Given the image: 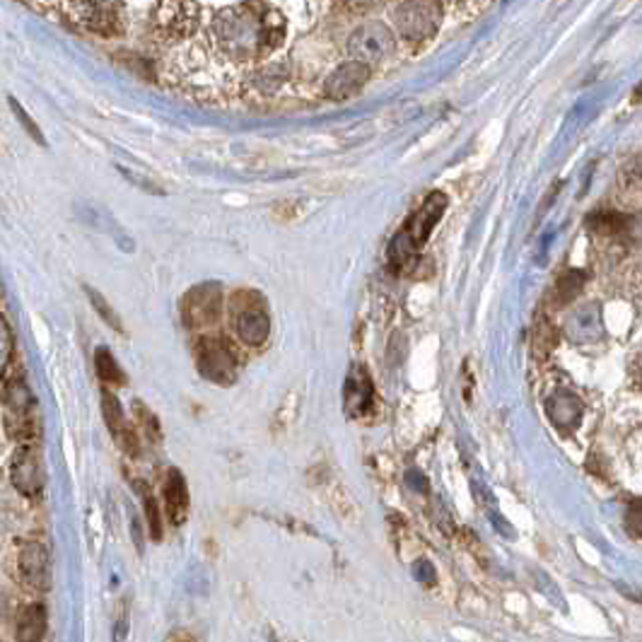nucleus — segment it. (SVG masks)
<instances>
[{
    "instance_id": "obj_15",
    "label": "nucleus",
    "mask_w": 642,
    "mask_h": 642,
    "mask_svg": "<svg viewBox=\"0 0 642 642\" xmlns=\"http://www.w3.org/2000/svg\"><path fill=\"white\" fill-rule=\"evenodd\" d=\"M102 411H105V420H107L109 432L119 440V444L123 447V450L129 454H138L135 430L129 426V423H126L119 401L114 399L109 392H102Z\"/></svg>"
},
{
    "instance_id": "obj_3",
    "label": "nucleus",
    "mask_w": 642,
    "mask_h": 642,
    "mask_svg": "<svg viewBox=\"0 0 642 642\" xmlns=\"http://www.w3.org/2000/svg\"><path fill=\"white\" fill-rule=\"evenodd\" d=\"M3 420L5 432L22 444L34 442L39 432L37 423V401H34L29 387L22 377H3Z\"/></svg>"
},
{
    "instance_id": "obj_17",
    "label": "nucleus",
    "mask_w": 642,
    "mask_h": 642,
    "mask_svg": "<svg viewBox=\"0 0 642 642\" xmlns=\"http://www.w3.org/2000/svg\"><path fill=\"white\" fill-rule=\"evenodd\" d=\"M580 413H582L580 401L570 394L560 392L548 401V416H550V420L556 423V426H578Z\"/></svg>"
},
{
    "instance_id": "obj_26",
    "label": "nucleus",
    "mask_w": 642,
    "mask_h": 642,
    "mask_svg": "<svg viewBox=\"0 0 642 642\" xmlns=\"http://www.w3.org/2000/svg\"><path fill=\"white\" fill-rule=\"evenodd\" d=\"M626 522H628V530L633 532L635 536L642 538V500H638V502L630 504Z\"/></svg>"
},
{
    "instance_id": "obj_7",
    "label": "nucleus",
    "mask_w": 642,
    "mask_h": 642,
    "mask_svg": "<svg viewBox=\"0 0 642 642\" xmlns=\"http://www.w3.org/2000/svg\"><path fill=\"white\" fill-rule=\"evenodd\" d=\"M223 314V290L221 285L205 283L191 288L181 300V319L187 329L201 331L213 326Z\"/></svg>"
},
{
    "instance_id": "obj_22",
    "label": "nucleus",
    "mask_w": 642,
    "mask_h": 642,
    "mask_svg": "<svg viewBox=\"0 0 642 642\" xmlns=\"http://www.w3.org/2000/svg\"><path fill=\"white\" fill-rule=\"evenodd\" d=\"M85 293H87V297H90V302L95 305V309H97V312L102 314V319H105L111 329L123 331L121 319H119V317H117V312H114V309L107 305L105 297H102L99 293H95V290H92V288H85Z\"/></svg>"
},
{
    "instance_id": "obj_2",
    "label": "nucleus",
    "mask_w": 642,
    "mask_h": 642,
    "mask_svg": "<svg viewBox=\"0 0 642 642\" xmlns=\"http://www.w3.org/2000/svg\"><path fill=\"white\" fill-rule=\"evenodd\" d=\"M229 321L235 336L249 348H261L271 336V317L266 300L257 290H237L229 297Z\"/></svg>"
},
{
    "instance_id": "obj_19",
    "label": "nucleus",
    "mask_w": 642,
    "mask_h": 642,
    "mask_svg": "<svg viewBox=\"0 0 642 642\" xmlns=\"http://www.w3.org/2000/svg\"><path fill=\"white\" fill-rule=\"evenodd\" d=\"M138 492H141L143 498V508H145V518H147V526H151V534L155 542L163 538V522H159V508H157V500L153 496V490L147 488L145 484H138Z\"/></svg>"
},
{
    "instance_id": "obj_13",
    "label": "nucleus",
    "mask_w": 642,
    "mask_h": 642,
    "mask_svg": "<svg viewBox=\"0 0 642 642\" xmlns=\"http://www.w3.org/2000/svg\"><path fill=\"white\" fill-rule=\"evenodd\" d=\"M372 404V382L370 374L362 365H353L346 377V387H343V406L353 418L362 416V413Z\"/></svg>"
},
{
    "instance_id": "obj_28",
    "label": "nucleus",
    "mask_w": 642,
    "mask_h": 642,
    "mask_svg": "<svg viewBox=\"0 0 642 642\" xmlns=\"http://www.w3.org/2000/svg\"><path fill=\"white\" fill-rule=\"evenodd\" d=\"M175 642H179V640H175ZM181 642H193V638H187V640H181Z\"/></svg>"
},
{
    "instance_id": "obj_24",
    "label": "nucleus",
    "mask_w": 642,
    "mask_h": 642,
    "mask_svg": "<svg viewBox=\"0 0 642 642\" xmlns=\"http://www.w3.org/2000/svg\"><path fill=\"white\" fill-rule=\"evenodd\" d=\"M10 107H13V109H15V114H17V119L22 121V126H25V129H27V133H29V135L34 138V141H37V143H41V145H46V141H44V135H41V131H39V126H34V121H32V119L27 117V111H25V109H22V107L17 105V102H15V99H10Z\"/></svg>"
},
{
    "instance_id": "obj_1",
    "label": "nucleus",
    "mask_w": 642,
    "mask_h": 642,
    "mask_svg": "<svg viewBox=\"0 0 642 642\" xmlns=\"http://www.w3.org/2000/svg\"><path fill=\"white\" fill-rule=\"evenodd\" d=\"M285 17L269 3L225 5L211 22V34L227 59L247 63L266 59L285 41Z\"/></svg>"
},
{
    "instance_id": "obj_5",
    "label": "nucleus",
    "mask_w": 642,
    "mask_h": 642,
    "mask_svg": "<svg viewBox=\"0 0 642 642\" xmlns=\"http://www.w3.org/2000/svg\"><path fill=\"white\" fill-rule=\"evenodd\" d=\"M197 365L205 380L229 387L239 377L237 353L221 336H205L197 346Z\"/></svg>"
},
{
    "instance_id": "obj_12",
    "label": "nucleus",
    "mask_w": 642,
    "mask_h": 642,
    "mask_svg": "<svg viewBox=\"0 0 642 642\" xmlns=\"http://www.w3.org/2000/svg\"><path fill=\"white\" fill-rule=\"evenodd\" d=\"M367 80H370V66L358 63V61H348V63L338 66L336 71L329 75V80L324 83V95L329 99L355 97L365 87Z\"/></svg>"
},
{
    "instance_id": "obj_9",
    "label": "nucleus",
    "mask_w": 642,
    "mask_h": 642,
    "mask_svg": "<svg viewBox=\"0 0 642 642\" xmlns=\"http://www.w3.org/2000/svg\"><path fill=\"white\" fill-rule=\"evenodd\" d=\"M71 15L73 22L83 25L85 29L95 34H105V37H114V34H121V10L119 3H66L59 5Z\"/></svg>"
},
{
    "instance_id": "obj_27",
    "label": "nucleus",
    "mask_w": 642,
    "mask_h": 642,
    "mask_svg": "<svg viewBox=\"0 0 642 642\" xmlns=\"http://www.w3.org/2000/svg\"><path fill=\"white\" fill-rule=\"evenodd\" d=\"M638 382H640V387H642V360H640V365H638Z\"/></svg>"
},
{
    "instance_id": "obj_23",
    "label": "nucleus",
    "mask_w": 642,
    "mask_h": 642,
    "mask_svg": "<svg viewBox=\"0 0 642 642\" xmlns=\"http://www.w3.org/2000/svg\"><path fill=\"white\" fill-rule=\"evenodd\" d=\"M13 350H15V341H13V334H10L8 319L3 317V321H0V367H3V372H8Z\"/></svg>"
},
{
    "instance_id": "obj_25",
    "label": "nucleus",
    "mask_w": 642,
    "mask_h": 642,
    "mask_svg": "<svg viewBox=\"0 0 642 642\" xmlns=\"http://www.w3.org/2000/svg\"><path fill=\"white\" fill-rule=\"evenodd\" d=\"M129 604L126 599L119 606V614H117V628H114V642H123L126 635H129Z\"/></svg>"
},
{
    "instance_id": "obj_16",
    "label": "nucleus",
    "mask_w": 642,
    "mask_h": 642,
    "mask_svg": "<svg viewBox=\"0 0 642 642\" xmlns=\"http://www.w3.org/2000/svg\"><path fill=\"white\" fill-rule=\"evenodd\" d=\"M49 626V616L41 604H29L17 616L15 626V640L17 642H39Z\"/></svg>"
},
{
    "instance_id": "obj_21",
    "label": "nucleus",
    "mask_w": 642,
    "mask_h": 642,
    "mask_svg": "<svg viewBox=\"0 0 642 642\" xmlns=\"http://www.w3.org/2000/svg\"><path fill=\"white\" fill-rule=\"evenodd\" d=\"M582 283H584V275L582 273H578V271H568L563 278L558 281V300L560 302H570L572 297H575L578 293H580V288H582Z\"/></svg>"
},
{
    "instance_id": "obj_14",
    "label": "nucleus",
    "mask_w": 642,
    "mask_h": 642,
    "mask_svg": "<svg viewBox=\"0 0 642 642\" xmlns=\"http://www.w3.org/2000/svg\"><path fill=\"white\" fill-rule=\"evenodd\" d=\"M165 508H167L169 522L175 526H181L183 522H187L189 508H191L189 486L177 468H171V472L167 474V480H165Z\"/></svg>"
},
{
    "instance_id": "obj_18",
    "label": "nucleus",
    "mask_w": 642,
    "mask_h": 642,
    "mask_svg": "<svg viewBox=\"0 0 642 642\" xmlns=\"http://www.w3.org/2000/svg\"><path fill=\"white\" fill-rule=\"evenodd\" d=\"M95 365H97L99 380L105 382V384L121 387V384L126 382V377H123V372H121L119 362L114 360V355H111L109 350H105V348L97 350V355H95Z\"/></svg>"
},
{
    "instance_id": "obj_11",
    "label": "nucleus",
    "mask_w": 642,
    "mask_h": 642,
    "mask_svg": "<svg viewBox=\"0 0 642 642\" xmlns=\"http://www.w3.org/2000/svg\"><path fill=\"white\" fill-rule=\"evenodd\" d=\"M20 578L29 590L44 592L51 584V558L39 542H29L20 550Z\"/></svg>"
},
{
    "instance_id": "obj_10",
    "label": "nucleus",
    "mask_w": 642,
    "mask_h": 642,
    "mask_svg": "<svg viewBox=\"0 0 642 642\" xmlns=\"http://www.w3.org/2000/svg\"><path fill=\"white\" fill-rule=\"evenodd\" d=\"M10 478H13V486L22 492L25 498H37L44 486V474H41V462L39 452L34 442L20 444L13 462H10Z\"/></svg>"
},
{
    "instance_id": "obj_20",
    "label": "nucleus",
    "mask_w": 642,
    "mask_h": 642,
    "mask_svg": "<svg viewBox=\"0 0 642 642\" xmlns=\"http://www.w3.org/2000/svg\"><path fill=\"white\" fill-rule=\"evenodd\" d=\"M618 183L626 189H638L642 187V153L630 157L628 163L618 171Z\"/></svg>"
},
{
    "instance_id": "obj_8",
    "label": "nucleus",
    "mask_w": 642,
    "mask_h": 642,
    "mask_svg": "<svg viewBox=\"0 0 642 642\" xmlns=\"http://www.w3.org/2000/svg\"><path fill=\"white\" fill-rule=\"evenodd\" d=\"M394 25L401 37L411 41L430 39L442 25L440 3H399L394 5Z\"/></svg>"
},
{
    "instance_id": "obj_6",
    "label": "nucleus",
    "mask_w": 642,
    "mask_h": 642,
    "mask_svg": "<svg viewBox=\"0 0 642 642\" xmlns=\"http://www.w3.org/2000/svg\"><path fill=\"white\" fill-rule=\"evenodd\" d=\"M396 51V37L384 22H365L350 34L348 54L350 61H358L365 66H374L387 61Z\"/></svg>"
},
{
    "instance_id": "obj_4",
    "label": "nucleus",
    "mask_w": 642,
    "mask_h": 642,
    "mask_svg": "<svg viewBox=\"0 0 642 642\" xmlns=\"http://www.w3.org/2000/svg\"><path fill=\"white\" fill-rule=\"evenodd\" d=\"M444 209H447L444 193L442 191H432L430 197L426 199V203H423L420 209L416 211V215L411 217L408 225L394 237L392 249H389V257H392L394 263H399V266H404V263L408 261V257L416 254V251L423 245H426V239L430 237L432 227L438 225Z\"/></svg>"
}]
</instances>
